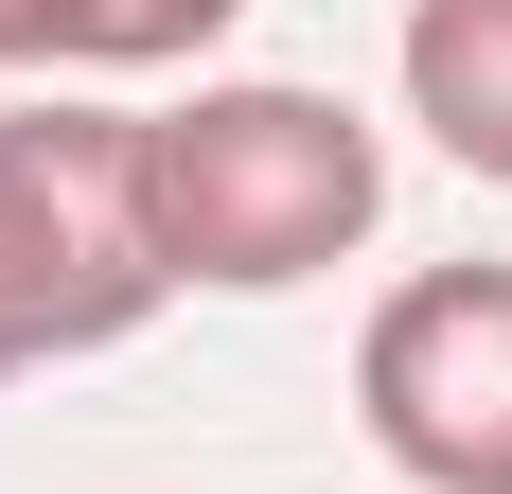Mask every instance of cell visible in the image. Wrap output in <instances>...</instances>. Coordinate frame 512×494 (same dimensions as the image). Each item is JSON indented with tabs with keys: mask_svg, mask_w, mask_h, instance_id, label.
<instances>
[{
	"mask_svg": "<svg viewBox=\"0 0 512 494\" xmlns=\"http://www.w3.org/2000/svg\"><path fill=\"white\" fill-rule=\"evenodd\" d=\"M389 89H407V124L460 159L477 195H512V0H407Z\"/></svg>",
	"mask_w": 512,
	"mask_h": 494,
	"instance_id": "obj_4",
	"label": "cell"
},
{
	"mask_svg": "<svg viewBox=\"0 0 512 494\" xmlns=\"http://www.w3.org/2000/svg\"><path fill=\"white\" fill-rule=\"evenodd\" d=\"M230 18L248 0H18V71H71V89H106V71H195Z\"/></svg>",
	"mask_w": 512,
	"mask_h": 494,
	"instance_id": "obj_5",
	"label": "cell"
},
{
	"mask_svg": "<svg viewBox=\"0 0 512 494\" xmlns=\"http://www.w3.org/2000/svg\"><path fill=\"white\" fill-rule=\"evenodd\" d=\"M354 424L407 494H512V265H424L371 300Z\"/></svg>",
	"mask_w": 512,
	"mask_h": 494,
	"instance_id": "obj_3",
	"label": "cell"
},
{
	"mask_svg": "<svg viewBox=\"0 0 512 494\" xmlns=\"http://www.w3.org/2000/svg\"><path fill=\"white\" fill-rule=\"evenodd\" d=\"M0 71H18V0H0Z\"/></svg>",
	"mask_w": 512,
	"mask_h": 494,
	"instance_id": "obj_6",
	"label": "cell"
},
{
	"mask_svg": "<svg viewBox=\"0 0 512 494\" xmlns=\"http://www.w3.org/2000/svg\"><path fill=\"white\" fill-rule=\"evenodd\" d=\"M389 230V124L301 71H195L142 106V247L177 300H301Z\"/></svg>",
	"mask_w": 512,
	"mask_h": 494,
	"instance_id": "obj_1",
	"label": "cell"
},
{
	"mask_svg": "<svg viewBox=\"0 0 512 494\" xmlns=\"http://www.w3.org/2000/svg\"><path fill=\"white\" fill-rule=\"evenodd\" d=\"M159 247H142V106H0V389L89 371L159 318Z\"/></svg>",
	"mask_w": 512,
	"mask_h": 494,
	"instance_id": "obj_2",
	"label": "cell"
}]
</instances>
